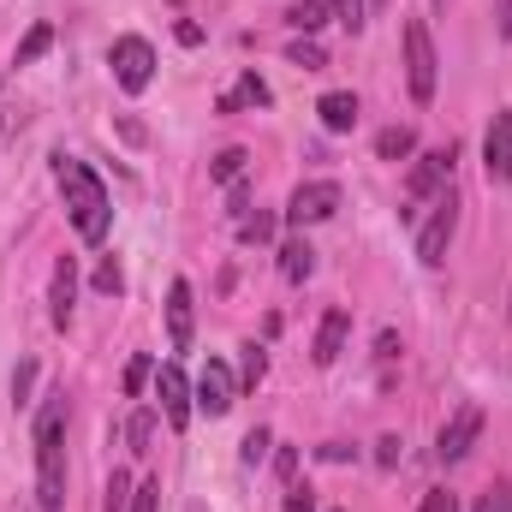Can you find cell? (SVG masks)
Instances as JSON below:
<instances>
[{
	"mask_svg": "<svg viewBox=\"0 0 512 512\" xmlns=\"http://www.w3.org/2000/svg\"><path fill=\"white\" fill-rule=\"evenodd\" d=\"M36 501L42 512L66 507V393H48L36 411Z\"/></svg>",
	"mask_w": 512,
	"mask_h": 512,
	"instance_id": "1",
	"label": "cell"
},
{
	"mask_svg": "<svg viewBox=\"0 0 512 512\" xmlns=\"http://www.w3.org/2000/svg\"><path fill=\"white\" fill-rule=\"evenodd\" d=\"M60 191H66V209H72V227H78V239H84V245H102V239H108V221H114L108 185H102V179H96L84 161L60 155Z\"/></svg>",
	"mask_w": 512,
	"mask_h": 512,
	"instance_id": "2",
	"label": "cell"
},
{
	"mask_svg": "<svg viewBox=\"0 0 512 512\" xmlns=\"http://www.w3.org/2000/svg\"><path fill=\"white\" fill-rule=\"evenodd\" d=\"M435 78H441V60H435L429 24L405 18V84H411V102H435Z\"/></svg>",
	"mask_w": 512,
	"mask_h": 512,
	"instance_id": "3",
	"label": "cell"
},
{
	"mask_svg": "<svg viewBox=\"0 0 512 512\" xmlns=\"http://www.w3.org/2000/svg\"><path fill=\"white\" fill-rule=\"evenodd\" d=\"M453 233H459V197L447 191V197H435L429 221L417 227V262H423V268H441V262H447V245H453Z\"/></svg>",
	"mask_w": 512,
	"mask_h": 512,
	"instance_id": "4",
	"label": "cell"
},
{
	"mask_svg": "<svg viewBox=\"0 0 512 512\" xmlns=\"http://www.w3.org/2000/svg\"><path fill=\"white\" fill-rule=\"evenodd\" d=\"M108 66H114L120 90L143 96V90H149V78H155V48H149L143 36H120V42L108 48Z\"/></svg>",
	"mask_w": 512,
	"mask_h": 512,
	"instance_id": "5",
	"label": "cell"
},
{
	"mask_svg": "<svg viewBox=\"0 0 512 512\" xmlns=\"http://www.w3.org/2000/svg\"><path fill=\"white\" fill-rule=\"evenodd\" d=\"M334 215H340V185H334V179H310V185H298L292 203H286V221H292V227H316V221H334Z\"/></svg>",
	"mask_w": 512,
	"mask_h": 512,
	"instance_id": "6",
	"label": "cell"
},
{
	"mask_svg": "<svg viewBox=\"0 0 512 512\" xmlns=\"http://www.w3.org/2000/svg\"><path fill=\"white\" fill-rule=\"evenodd\" d=\"M477 435H483V405H459L447 423H441V441H435V459L441 465H459L471 447H477Z\"/></svg>",
	"mask_w": 512,
	"mask_h": 512,
	"instance_id": "7",
	"label": "cell"
},
{
	"mask_svg": "<svg viewBox=\"0 0 512 512\" xmlns=\"http://www.w3.org/2000/svg\"><path fill=\"white\" fill-rule=\"evenodd\" d=\"M453 161H459V149H453V143H447V149H429V155H417V161H411V173H405V191H411V203L435 197V191L447 185Z\"/></svg>",
	"mask_w": 512,
	"mask_h": 512,
	"instance_id": "8",
	"label": "cell"
},
{
	"mask_svg": "<svg viewBox=\"0 0 512 512\" xmlns=\"http://www.w3.org/2000/svg\"><path fill=\"white\" fill-rule=\"evenodd\" d=\"M155 399H161V417H167L173 429L191 423V382H185L179 364H161V370H155Z\"/></svg>",
	"mask_w": 512,
	"mask_h": 512,
	"instance_id": "9",
	"label": "cell"
},
{
	"mask_svg": "<svg viewBox=\"0 0 512 512\" xmlns=\"http://www.w3.org/2000/svg\"><path fill=\"white\" fill-rule=\"evenodd\" d=\"M233 393H239L233 370H227L221 358H209V364H203V376H197V393H191V399H197L209 417H227V411H233Z\"/></svg>",
	"mask_w": 512,
	"mask_h": 512,
	"instance_id": "10",
	"label": "cell"
},
{
	"mask_svg": "<svg viewBox=\"0 0 512 512\" xmlns=\"http://www.w3.org/2000/svg\"><path fill=\"white\" fill-rule=\"evenodd\" d=\"M483 167H489V185H512V108L495 114V126L483 137Z\"/></svg>",
	"mask_w": 512,
	"mask_h": 512,
	"instance_id": "11",
	"label": "cell"
},
{
	"mask_svg": "<svg viewBox=\"0 0 512 512\" xmlns=\"http://www.w3.org/2000/svg\"><path fill=\"white\" fill-rule=\"evenodd\" d=\"M197 298H191V286L185 280H173L167 286V340H173V352H185L191 346V328H197V310H191Z\"/></svg>",
	"mask_w": 512,
	"mask_h": 512,
	"instance_id": "12",
	"label": "cell"
},
{
	"mask_svg": "<svg viewBox=\"0 0 512 512\" xmlns=\"http://www.w3.org/2000/svg\"><path fill=\"white\" fill-rule=\"evenodd\" d=\"M346 340H352V310H328V316H322V328H316V352H310V358L328 370V364H340Z\"/></svg>",
	"mask_w": 512,
	"mask_h": 512,
	"instance_id": "13",
	"label": "cell"
},
{
	"mask_svg": "<svg viewBox=\"0 0 512 512\" xmlns=\"http://www.w3.org/2000/svg\"><path fill=\"white\" fill-rule=\"evenodd\" d=\"M316 114H322L328 131H352L358 126V96H352V90H328V96L316 102Z\"/></svg>",
	"mask_w": 512,
	"mask_h": 512,
	"instance_id": "14",
	"label": "cell"
},
{
	"mask_svg": "<svg viewBox=\"0 0 512 512\" xmlns=\"http://www.w3.org/2000/svg\"><path fill=\"white\" fill-rule=\"evenodd\" d=\"M72 292H78V268H72V256H60L54 262V328H66L72 322Z\"/></svg>",
	"mask_w": 512,
	"mask_h": 512,
	"instance_id": "15",
	"label": "cell"
},
{
	"mask_svg": "<svg viewBox=\"0 0 512 512\" xmlns=\"http://www.w3.org/2000/svg\"><path fill=\"white\" fill-rule=\"evenodd\" d=\"M268 102H274V90H268L256 72H245V78H239V90H233V96H221L215 108H221V114H239V108H268Z\"/></svg>",
	"mask_w": 512,
	"mask_h": 512,
	"instance_id": "16",
	"label": "cell"
},
{
	"mask_svg": "<svg viewBox=\"0 0 512 512\" xmlns=\"http://www.w3.org/2000/svg\"><path fill=\"white\" fill-rule=\"evenodd\" d=\"M310 274H316V251H310L304 239H286V245H280V280L298 286V280H310Z\"/></svg>",
	"mask_w": 512,
	"mask_h": 512,
	"instance_id": "17",
	"label": "cell"
},
{
	"mask_svg": "<svg viewBox=\"0 0 512 512\" xmlns=\"http://www.w3.org/2000/svg\"><path fill=\"white\" fill-rule=\"evenodd\" d=\"M239 239H245V245H268V239H274V215L245 203V209H239Z\"/></svg>",
	"mask_w": 512,
	"mask_h": 512,
	"instance_id": "18",
	"label": "cell"
},
{
	"mask_svg": "<svg viewBox=\"0 0 512 512\" xmlns=\"http://www.w3.org/2000/svg\"><path fill=\"white\" fill-rule=\"evenodd\" d=\"M286 24H292L298 36H316V30L328 24V0H298V6L286 12Z\"/></svg>",
	"mask_w": 512,
	"mask_h": 512,
	"instance_id": "19",
	"label": "cell"
},
{
	"mask_svg": "<svg viewBox=\"0 0 512 512\" xmlns=\"http://www.w3.org/2000/svg\"><path fill=\"white\" fill-rule=\"evenodd\" d=\"M411 149H417V131L411 126H387L382 137H376V155H382V161H405Z\"/></svg>",
	"mask_w": 512,
	"mask_h": 512,
	"instance_id": "20",
	"label": "cell"
},
{
	"mask_svg": "<svg viewBox=\"0 0 512 512\" xmlns=\"http://www.w3.org/2000/svg\"><path fill=\"white\" fill-rule=\"evenodd\" d=\"M54 48V24H30V36L18 42V54H12V66H30V60H42Z\"/></svg>",
	"mask_w": 512,
	"mask_h": 512,
	"instance_id": "21",
	"label": "cell"
},
{
	"mask_svg": "<svg viewBox=\"0 0 512 512\" xmlns=\"http://www.w3.org/2000/svg\"><path fill=\"white\" fill-rule=\"evenodd\" d=\"M286 60H292V66H304V72H322V66H328V54H322V42H316V36H298V42L286 48Z\"/></svg>",
	"mask_w": 512,
	"mask_h": 512,
	"instance_id": "22",
	"label": "cell"
},
{
	"mask_svg": "<svg viewBox=\"0 0 512 512\" xmlns=\"http://www.w3.org/2000/svg\"><path fill=\"white\" fill-rule=\"evenodd\" d=\"M245 161H251L245 149H221V155L209 161V179H215V185H233V179L245 173Z\"/></svg>",
	"mask_w": 512,
	"mask_h": 512,
	"instance_id": "23",
	"label": "cell"
},
{
	"mask_svg": "<svg viewBox=\"0 0 512 512\" xmlns=\"http://www.w3.org/2000/svg\"><path fill=\"white\" fill-rule=\"evenodd\" d=\"M328 6H334V18H340V24H346L352 36H358V30L370 24V0H328Z\"/></svg>",
	"mask_w": 512,
	"mask_h": 512,
	"instance_id": "24",
	"label": "cell"
},
{
	"mask_svg": "<svg viewBox=\"0 0 512 512\" xmlns=\"http://www.w3.org/2000/svg\"><path fill=\"white\" fill-rule=\"evenodd\" d=\"M102 512H131V477H126V471H114V477H108V495H102Z\"/></svg>",
	"mask_w": 512,
	"mask_h": 512,
	"instance_id": "25",
	"label": "cell"
},
{
	"mask_svg": "<svg viewBox=\"0 0 512 512\" xmlns=\"http://www.w3.org/2000/svg\"><path fill=\"white\" fill-rule=\"evenodd\" d=\"M471 512H512V483H489L483 495H477V507Z\"/></svg>",
	"mask_w": 512,
	"mask_h": 512,
	"instance_id": "26",
	"label": "cell"
},
{
	"mask_svg": "<svg viewBox=\"0 0 512 512\" xmlns=\"http://www.w3.org/2000/svg\"><path fill=\"white\" fill-rule=\"evenodd\" d=\"M96 292H108V298H114V292H126V274H120V262H114V256H102V262H96Z\"/></svg>",
	"mask_w": 512,
	"mask_h": 512,
	"instance_id": "27",
	"label": "cell"
},
{
	"mask_svg": "<svg viewBox=\"0 0 512 512\" xmlns=\"http://www.w3.org/2000/svg\"><path fill=\"white\" fill-rule=\"evenodd\" d=\"M262 376H268V352H262V346H245V364H239V382H245V387H256Z\"/></svg>",
	"mask_w": 512,
	"mask_h": 512,
	"instance_id": "28",
	"label": "cell"
},
{
	"mask_svg": "<svg viewBox=\"0 0 512 512\" xmlns=\"http://www.w3.org/2000/svg\"><path fill=\"white\" fill-rule=\"evenodd\" d=\"M149 435H155V411H137L131 417V453H149Z\"/></svg>",
	"mask_w": 512,
	"mask_h": 512,
	"instance_id": "29",
	"label": "cell"
},
{
	"mask_svg": "<svg viewBox=\"0 0 512 512\" xmlns=\"http://www.w3.org/2000/svg\"><path fill=\"white\" fill-rule=\"evenodd\" d=\"M155 507H161V483L149 477V483H137V489H131V512H155Z\"/></svg>",
	"mask_w": 512,
	"mask_h": 512,
	"instance_id": "30",
	"label": "cell"
},
{
	"mask_svg": "<svg viewBox=\"0 0 512 512\" xmlns=\"http://www.w3.org/2000/svg\"><path fill=\"white\" fill-rule=\"evenodd\" d=\"M268 447H274V435H268V429H251V435H245V465H256Z\"/></svg>",
	"mask_w": 512,
	"mask_h": 512,
	"instance_id": "31",
	"label": "cell"
},
{
	"mask_svg": "<svg viewBox=\"0 0 512 512\" xmlns=\"http://www.w3.org/2000/svg\"><path fill=\"white\" fill-rule=\"evenodd\" d=\"M143 382H149V358H131V364H126V393H131V399L143 393Z\"/></svg>",
	"mask_w": 512,
	"mask_h": 512,
	"instance_id": "32",
	"label": "cell"
},
{
	"mask_svg": "<svg viewBox=\"0 0 512 512\" xmlns=\"http://www.w3.org/2000/svg\"><path fill=\"white\" fill-rule=\"evenodd\" d=\"M274 471H280V483H292L298 477V447H280L274 453Z\"/></svg>",
	"mask_w": 512,
	"mask_h": 512,
	"instance_id": "33",
	"label": "cell"
},
{
	"mask_svg": "<svg viewBox=\"0 0 512 512\" xmlns=\"http://www.w3.org/2000/svg\"><path fill=\"white\" fill-rule=\"evenodd\" d=\"M423 512H459V501H453L447 489H429V495H423Z\"/></svg>",
	"mask_w": 512,
	"mask_h": 512,
	"instance_id": "34",
	"label": "cell"
},
{
	"mask_svg": "<svg viewBox=\"0 0 512 512\" xmlns=\"http://www.w3.org/2000/svg\"><path fill=\"white\" fill-rule=\"evenodd\" d=\"M376 459H382V465H399V435H382V441H376Z\"/></svg>",
	"mask_w": 512,
	"mask_h": 512,
	"instance_id": "35",
	"label": "cell"
},
{
	"mask_svg": "<svg viewBox=\"0 0 512 512\" xmlns=\"http://www.w3.org/2000/svg\"><path fill=\"white\" fill-rule=\"evenodd\" d=\"M322 459H328V465H346V459H352V447H346V441H328V447H322Z\"/></svg>",
	"mask_w": 512,
	"mask_h": 512,
	"instance_id": "36",
	"label": "cell"
},
{
	"mask_svg": "<svg viewBox=\"0 0 512 512\" xmlns=\"http://www.w3.org/2000/svg\"><path fill=\"white\" fill-rule=\"evenodd\" d=\"M30 382H36V364H18V382H12V393L24 399V393H30Z\"/></svg>",
	"mask_w": 512,
	"mask_h": 512,
	"instance_id": "37",
	"label": "cell"
},
{
	"mask_svg": "<svg viewBox=\"0 0 512 512\" xmlns=\"http://www.w3.org/2000/svg\"><path fill=\"white\" fill-rule=\"evenodd\" d=\"M286 512H316V501H310V489H292V501H286Z\"/></svg>",
	"mask_w": 512,
	"mask_h": 512,
	"instance_id": "38",
	"label": "cell"
},
{
	"mask_svg": "<svg viewBox=\"0 0 512 512\" xmlns=\"http://www.w3.org/2000/svg\"><path fill=\"white\" fill-rule=\"evenodd\" d=\"M501 36L512 42V0H501Z\"/></svg>",
	"mask_w": 512,
	"mask_h": 512,
	"instance_id": "39",
	"label": "cell"
},
{
	"mask_svg": "<svg viewBox=\"0 0 512 512\" xmlns=\"http://www.w3.org/2000/svg\"><path fill=\"white\" fill-rule=\"evenodd\" d=\"M370 6H382V0H370Z\"/></svg>",
	"mask_w": 512,
	"mask_h": 512,
	"instance_id": "40",
	"label": "cell"
},
{
	"mask_svg": "<svg viewBox=\"0 0 512 512\" xmlns=\"http://www.w3.org/2000/svg\"><path fill=\"white\" fill-rule=\"evenodd\" d=\"M435 6H441V0H435Z\"/></svg>",
	"mask_w": 512,
	"mask_h": 512,
	"instance_id": "41",
	"label": "cell"
}]
</instances>
